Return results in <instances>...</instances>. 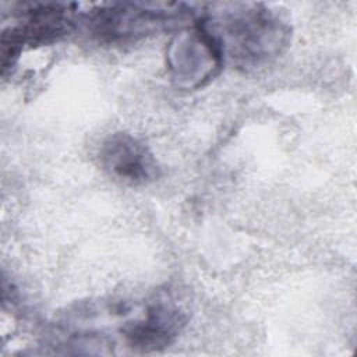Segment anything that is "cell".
Instances as JSON below:
<instances>
[{
  "label": "cell",
  "instance_id": "3957f363",
  "mask_svg": "<svg viewBox=\"0 0 357 357\" xmlns=\"http://www.w3.org/2000/svg\"><path fill=\"white\" fill-rule=\"evenodd\" d=\"M223 53L213 38L197 24L178 32L166 49V64L178 89L194 91L213 79L222 68Z\"/></svg>",
  "mask_w": 357,
  "mask_h": 357
},
{
  "label": "cell",
  "instance_id": "7a4b0ae2",
  "mask_svg": "<svg viewBox=\"0 0 357 357\" xmlns=\"http://www.w3.org/2000/svg\"><path fill=\"white\" fill-rule=\"evenodd\" d=\"M192 14L191 6L183 3H112L91 11L85 18L93 33L116 40L174 28Z\"/></svg>",
  "mask_w": 357,
  "mask_h": 357
},
{
  "label": "cell",
  "instance_id": "6da1fadb",
  "mask_svg": "<svg viewBox=\"0 0 357 357\" xmlns=\"http://www.w3.org/2000/svg\"><path fill=\"white\" fill-rule=\"evenodd\" d=\"M218 43L223 57L243 66H257L279 56L289 43V25L255 3L220 4L198 22Z\"/></svg>",
  "mask_w": 357,
  "mask_h": 357
},
{
  "label": "cell",
  "instance_id": "277c9868",
  "mask_svg": "<svg viewBox=\"0 0 357 357\" xmlns=\"http://www.w3.org/2000/svg\"><path fill=\"white\" fill-rule=\"evenodd\" d=\"M99 159L105 172L126 185H145L159 176L155 156L131 134L116 132L106 138Z\"/></svg>",
  "mask_w": 357,
  "mask_h": 357
}]
</instances>
